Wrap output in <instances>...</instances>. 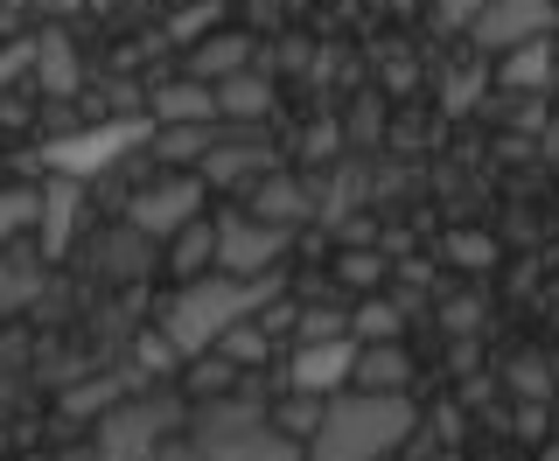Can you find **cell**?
<instances>
[{
    "label": "cell",
    "mask_w": 559,
    "mask_h": 461,
    "mask_svg": "<svg viewBox=\"0 0 559 461\" xmlns=\"http://www.w3.org/2000/svg\"><path fill=\"white\" fill-rule=\"evenodd\" d=\"M552 22H559V0H483L468 14V35L503 57V49L532 43V35H552Z\"/></svg>",
    "instance_id": "cell-4"
},
{
    "label": "cell",
    "mask_w": 559,
    "mask_h": 461,
    "mask_svg": "<svg viewBox=\"0 0 559 461\" xmlns=\"http://www.w3.org/2000/svg\"><path fill=\"white\" fill-rule=\"evenodd\" d=\"M70 217H78V175H63V182L43 189V252H63Z\"/></svg>",
    "instance_id": "cell-17"
},
{
    "label": "cell",
    "mask_w": 559,
    "mask_h": 461,
    "mask_svg": "<svg viewBox=\"0 0 559 461\" xmlns=\"http://www.w3.org/2000/svg\"><path fill=\"white\" fill-rule=\"evenodd\" d=\"M252 217H266V224H301L308 217V189L301 182H287V175H266V182L252 189Z\"/></svg>",
    "instance_id": "cell-15"
},
{
    "label": "cell",
    "mask_w": 559,
    "mask_h": 461,
    "mask_svg": "<svg viewBox=\"0 0 559 461\" xmlns=\"http://www.w3.org/2000/svg\"><path fill=\"white\" fill-rule=\"evenodd\" d=\"M483 0H441V22H454V28H468V14H476Z\"/></svg>",
    "instance_id": "cell-26"
},
{
    "label": "cell",
    "mask_w": 559,
    "mask_h": 461,
    "mask_svg": "<svg viewBox=\"0 0 559 461\" xmlns=\"http://www.w3.org/2000/svg\"><path fill=\"white\" fill-rule=\"evenodd\" d=\"M329 335H349V315H336V308H308V315H301V343H329Z\"/></svg>",
    "instance_id": "cell-25"
},
{
    "label": "cell",
    "mask_w": 559,
    "mask_h": 461,
    "mask_svg": "<svg viewBox=\"0 0 559 461\" xmlns=\"http://www.w3.org/2000/svg\"><path fill=\"white\" fill-rule=\"evenodd\" d=\"M266 162H273L266 147H252V140H231V147H210V154H203V182H210V189L245 182V175H259Z\"/></svg>",
    "instance_id": "cell-16"
},
{
    "label": "cell",
    "mask_w": 559,
    "mask_h": 461,
    "mask_svg": "<svg viewBox=\"0 0 559 461\" xmlns=\"http://www.w3.org/2000/svg\"><path fill=\"white\" fill-rule=\"evenodd\" d=\"M349 335H357V343H399V308L392 300H364V308L349 315Z\"/></svg>",
    "instance_id": "cell-22"
},
{
    "label": "cell",
    "mask_w": 559,
    "mask_h": 461,
    "mask_svg": "<svg viewBox=\"0 0 559 461\" xmlns=\"http://www.w3.org/2000/svg\"><path fill=\"white\" fill-rule=\"evenodd\" d=\"M497 84H503V92H546V84H559V49L546 43V35L503 49V57H497Z\"/></svg>",
    "instance_id": "cell-8"
},
{
    "label": "cell",
    "mask_w": 559,
    "mask_h": 461,
    "mask_svg": "<svg viewBox=\"0 0 559 461\" xmlns=\"http://www.w3.org/2000/svg\"><path fill=\"white\" fill-rule=\"evenodd\" d=\"M8 8H57L63 14V8H78V0H8Z\"/></svg>",
    "instance_id": "cell-27"
},
{
    "label": "cell",
    "mask_w": 559,
    "mask_h": 461,
    "mask_svg": "<svg viewBox=\"0 0 559 461\" xmlns=\"http://www.w3.org/2000/svg\"><path fill=\"white\" fill-rule=\"evenodd\" d=\"M217 350H224V357H231V364H266V322H259V315H245V322H231V329H224L217 335Z\"/></svg>",
    "instance_id": "cell-21"
},
{
    "label": "cell",
    "mask_w": 559,
    "mask_h": 461,
    "mask_svg": "<svg viewBox=\"0 0 559 461\" xmlns=\"http://www.w3.org/2000/svg\"><path fill=\"white\" fill-rule=\"evenodd\" d=\"M448 259L468 265V273H489V265H497V245H489L483 230H454V238H448Z\"/></svg>",
    "instance_id": "cell-23"
},
{
    "label": "cell",
    "mask_w": 559,
    "mask_h": 461,
    "mask_svg": "<svg viewBox=\"0 0 559 461\" xmlns=\"http://www.w3.org/2000/svg\"><path fill=\"white\" fill-rule=\"evenodd\" d=\"M154 127L147 119H119V127H98V133H70V140H57V147H43V162L57 168V175H98L105 162H119L127 147H140Z\"/></svg>",
    "instance_id": "cell-6"
},
{
    "label": "cell",
    "mask_w": 559,
    "mask_h": 461,
    "mask_svg": "<svg viewBox=\"0 0 559 461\" xmlns=\"http://www.w3.org/2000/svg\"><path fill=\"white\" fill-rule=\"evenodd\" d=\"M336 280H343V287H357V294H371L378 280H384V259L378 252H343L336 259Z\"/></svg>",
    "instance_id": "cell-24"
},
{
    "label": "cell",
    "mask_w": 559,
    "mask_h": 461,
    "mask_svg": "<svg viewBox=\"0 0 559 461\" xmlns=\"http://www.w3.org/2000/svg\"><path fill=\"white\" fill-rule=\"evenodd\" d=\"M35 78H43L49 98H70L78 92V49H70V35H35Z\"/></svg>",
    "instance_id": "cell-13"
},
{
    "label": "cell",
    "mask_w": 559,
    "mask_h": 461,
    "mask_svg": "<svg viewBox=\"0 0 559 461\" xmlns=\"http://www.w3.org/2000/svg\"><path fill=\"white\" fill-rule=\"evenodd\" d=\"M413 434L406 392H336L322 405V427L308 434V461H384Z\"/></svg>",
    "instance_id": "cell-2"
},
{
    "label": "cell",
    "mask_w": 559,
    "mask_h": 461,
    "mask_svg": "<svg viewBox=\"0 0 559 461\" xmlns=\"http://www.w3.org/2000/svg\"><path fill=\"white\" fill-rule=\"evenodd\" d=\"M147 105H154V119H162V127H210V119H224L217 113V84H203V78L162 84Z\"/></svg>",
    "instance_id": "cell-9"
},
{
    "label": "cell",
    "mask_w": 559,
    "mask_h": 461,
    "mask_svg": "<svg viewBox=\"0 0 559 461\" xmlns=\"http://www.w3.org/2000/svg\"><path fill=\"white\" fill-rule=\"evenodd\" d=\"M217 113L231 119V127H252V119L273 113V84L259 78V70H238V78L217 84Z\"/></svg>",
    "instance_id": "cell-12"
},
{
    "label": "cell",
    "mask_w": 559,
    "mask_h": 461,
    "mask_svg": "<svg viewBox=\"0 0 559 461\" xmlns=\"http://www.w3.org/2000/svg\"><path fill=\"white\" fill-rule=\"evenodd\" d=\"M546 461H559V448H546Z\"/></svg>",
    "instance_id": "cell-28"
},
{
    "label": "cell",
    "mask_w": 559,
    "mask_h": 461,
    "mask_svg": "<svg viewBox=\"0 0 559 461\" xmlns=\"http://www.w3.org/2000/svg\"><path fill=\"white\" fill-rule=\"evenodd\" d=\"M238 70H252V35H203L189 49V78H203V84H224Z\"/></svg>",
    "instance_id": "cell-10"
},
{
    "label": "cell",
    "mask_w": 559,
    "mask_h": 461,
    "mask_svg": "<svg viewBox=\"0 0 559 461\" xmlns=\"http://www.w3.org/2000/svg\"><path fill=\"white\" fill-rule=\"evenodd\" d=\"M203 175H168V182H154V189H140V197L127 203V224L140 230V238H175L182 224H197L203 217Z\"/></svg>",
    "instance_id": "cell-3"
},
{
    "label": "cell",
    "mask_w": 559,
    "mask_h": 461,
    "mask_svg": "<svg viewBox=\"0 0 559 461\" xmlns=\"http://www.w3.org/2000/svg\"><path fill=\"white\" fill-rule=\"evenodd\" d=\"M35 294H43V265L35 259H0V315L28 308Z\"/></svg>",
    "instance_id": "cell-20"
},
{
    "label": "cell",
    "mask_w": 559,
    "mask_h": 461,
    "mask_svg": "<svg viewBox=\"0 0 559 461\" xmlns=\"http://www.w3.org/2000/svg\"><path fill=\"white\" fill-rule=\"evenodd\" d=\"M273 294H280L273 273H259V280L197 273V280H189V287L162 308V335H168L175 357H203V350H217V335L231 329V322H245V315H266Z\"/></svg>",
    "instance_id": "cell-1"
},
{
    "label": "cell",
    "mask_w": 559,
    "mask_h": 461,
    "mask_svg": "<svg viewBox=\"0 0 559 461\" xmlns=\"http://www.w3.org/2000/svg\"><path fill=\"white\" fill-rule=\"evenodd\" d=\"M280 252H287V224H266V217H217V273L259 280Z\"/></svg>",
    "instance_id": "cell-5"
},
{
    "label": "cell",
    "mask_w": 559,
    "mask_h": 461,
    "mask_svg": "<svg viewBox=\"0 0 559 461\" xmlns=\"http://www.w3.org/2000/svg\"><path fill=\"white\" fill-rule=\"evenodd\" d=\"M406 378H413V364H406V350L399 343H364L357 350V392H406Z\"/></svg>",
    "instance_id": "cell-11"
},
{
    "label": "cell",
    "mask_w": 559,
    "mask_h": 461,
    "mask_svg": "<svg viewBox=\"0 0 559 461\" xmlns=\"http://www.w3.org/2000/svg\"><path fill=\"white\" fill-rule=\"evenodd\" d=\"M168 259H175V273H182V280L210 273V265H217V224H210V217L182 224V230H175V238H168Z\"/></svg>",
    "instance_id": "cell-14"
},
{
    "label": "cell",
    "mask_w": 559,
    "mask_h": 461,
    "mask_svg": "<svg viewBox=\"0 0 559 461\" xmlns=\"http://www.w3.org/2000/svg\"><path fill=\"white\" fill-rule=\"evenodd\" d=\"M28 224H43V189H0V252H8Z\"/></svg>",
    "instance_id": "cell-19"
},
{
    "label": "cell",
    "mask_w": 559,
    "mask_h": 461,
    "mask_svg": "<svg viewBox=\"0 0 559 461\" xmlns=\"http://www.w3.org/2000/svg\"><path fill=\"white\" fill-rule=\"evenodd\" d=\"M349 378H357V335L301 343V350H294V364H287V385H294V392H314V399H336Z\"/></svg>",
    "instance_id": "cell-7"
},
{
    "label": "cell",
    "mask_w": 559,
    "mask_h": 461,
    "mask_svg": "<svg viewBox=\"0 0 559 461\" xmlns=\"http://www.w3.org/2000/svg\"><path fill=\"white\" fill-rule=\"evenodd\" d=\"M217 127L224 119H210V127H162L154 133V154H162V162H203V154L217 147Z\"/></svg>",
    "instance_id": "cell-18"
}]
</instances>
